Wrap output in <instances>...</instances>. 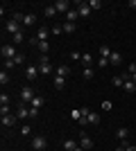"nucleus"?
I'll use <instances>...</instances> for the list:
<instances>
[{"label":"nucleus","mask_w":136,"mask_h":151,"mask_svg":"<svg viewBox=\"0 0 136 151\" xmlns=\"http://www.w3.org/2000/svg\"><path fill=\"white\" fill-rule=\"evenodd\" d=\"M71 59H73V61H79V63H82V54H79V52H71Z\"/></svg>","instance_id":"37"},{"label":"nucleus","mask_w":136,"mask_h":151,"mask_svg":"<svg viewBox=\"0 0 136 151\" xmlns=\"http://www.w3.org/2000/svg\"><path fill=\"white\" fill-rule=\"evenodd\" d=\"M123 88L127 90V93H134V90H136V83L132 81V79H127V81H125V86H123Z\"/></svg>","instance_id":"28"},{"label":"nucleus","mask_w":136,"mask_h":151,"mask_svg":"<svg viewBox=\"0 0 136 151\" xmlns=\"http://www.w3.org/2000/svg\"><path fill=\"white\" fill-rule=\"evenodd\" d=\"M71 117H73L75 122H79L82 117H86V115L82 113V108H73V111H71Z\"/></svg>","instance_id":"20"},{"label":"nucleus","mask_w":136,"mask_h":151,"mask_svg":"<svg viewBox=\"0 0 136 151\" xmlns=\"http://www.w3.org/2000/svg\"><path fill=\"white\" fill-rule=\"evenodd\" d=\"M134 72H136V63H129V77L134 75Z\"/></svg>","instance_id":"43"},{"label":"nucleus","mask_w":136,"mask_h":151,"mask_svg":"<svg viewBox=\"0 0 136 151\" xmlns=\"http://www.w3.org/2000/svg\"><path fill=\"white\" fill-rule=\"evenodd\" d=\"M61 25H64V32H66V34H73V32L77 29V25H75V23H61Z\"/></svg>","instance_id":"27"},{"label":"nucleus","mask_w":136,"mask_h":151,"mask_svg":"<svg viewBox=\"0 0 136 151\" xmlns=\"http://www.w3.org/2000/svg\"><path fill=\"white\" fill-rule=\"evenodd\" d=\"M89 124H100V115L97 113H89Z\"/></svg>","instance_id":"29"},{"label":"nucleus","mask_w":136,"mask_h":151,"mask_svg":"<svg viewBox=\"0 0 136 151\" xmlns=\"http://www.w3.org/2000/svg\"><path fill=\"white\" fill-rule=\"evenodd\" d=\"M0 83H2V86H5V83H9V75H7V70H2V72H0Z\"/></svg>","instance_id":"32"},{"label":"nucleus","mask_w":136,"mask_h":151,"mask_svg":"<svg viewBox=\"0 0 136 151\" xmlns=\"http://www.w3.org/2000/svg\"><path fill=\"white\" fill-rule=\"evenodd\" d=\"M36 14H25L23 16V27H27V25H36Z\"/></svg>","instance_id":"14"},{"label":"nucleus","mask_w":136,"mask_h":151,"mask_svg":"<svg viewBox=\"0 0 136 151\" xmlns=\"http://www.w3.org/2000/svg\"><path fill=\"white\" fill-rule=\"evenodd\" d=\"M109 63L111 65H120V63H123V54H120V52H111V57H109Z\"/></svg>","instance_id":"15"},{"label":"nucleus","mask_w":136,"mask_h":151,"mask_svg":"<svg viewBox=\"0 0 136 151\" xmlns=\"http://www.w3.org/2000/svg\"><path fill=\"white\" fill-rule=\"evenodd\" d=\"M79 147H82L84 151H91L93 147H95V142L91 140V135H89L86 131H82V133H79Z\"/></svg>","instance_id":"2"},{"label":"nucleus","mask_w":136,"mask_h":151,"mask_svg":"<svg viewBox=\"0 0 136 151\" xmlns=\"http://www.w3.org/2000/svg\"><path fill=\"white\" fill-rule=\"evenodd\" d=\"M55 14H57V9H55V5H50V7H45V9H43V16H45V18H52Z\"/></svg>","instance_id":"26"},{"label":"nucleus","mask_w":136,"mask_h":151,"mask_svg":"<svg viewBox=\"0 0 136 151\" xmlns=\"http://www.w3.org/2000/svg\"><path fill=\"white\" fill-rule=\"evenodd\" d=\"M39 65H34V63H30V65H27L25 68V79L27 81H36V79H39Z\"/></svg>","instance_id":"4"},{"label":"nucleus","mask_w":136,"mask_h":151,"mask_svg":"<svg viewBox=\"0 0 136 151\" xmlns=\"http://www.w3.org/2000/svg\"><path fill=\"white\" fill-rule=\"evenodd\" d=\"M0 106H9V95H0Z\"/></svg>","instance_id":"33"},{"label":"nucleus","mask_w":136,"mask_h":151,"mask_svg":"<svg viewBox=\"0 0 136 151\" xmlns=\"http://www.w3.org/2000/svg\"><path fill=\"white\" fill-rule=\"evenodd\" d=\"M132 81H134V83H136V72H134V75H132Z\"/></svg>","instance_id":"47"},{"label":"nucleus","mask_w":136,"mask_h":151,"mask_svg":"<svg viewBox=\"0 0 136 151\" xmlns=\"http://www.w3.org/2000/svg\"><path fill=\"white\" fill-rule=\"evenodd\" d=\"M55 9H57V14H68L71 12V2H68V0H57V2H55Z\"/></svg>","instance_id":"8"},{"label":"nucleus","mask_w":136,"mask_h":151,"mask_svg":"<svg viewBox=\"0 0 136 151\" xmlns=\"http://www.w3.org/2000/svg\"><path fill=\"white\" fill-rule=\"evenodd\" d=\"M129 7H132V9H136V0H129Z\"/></svg>","instance_id":"46"},{"label":"nucleus","mask_w":136,"mask_h":151,"mask_svg":"<svg viewBox=\"0 0 136 151\" xmlns=\"http://www.w3.org/2000/svg\"><path fill=\"white\" fill-rule=\"evenodd\" d=\"M52 29V34H61L64 32V25H55V27H50Z\"/></svg>","instance_id":"38"},{"label":"nucleus","mask_w":136,"mask_h":151,"mask_svg":"<svg viewBox=\"0 0 136 151\" xmlns=\"http://www.w3.org/2000/svg\"><path fill=\"white\" fill-rule=\"evenodd\" d=\"M16 120H18L16 115H0V122H2V126H5V129H12V126L16 124Z\"/></svg>","instance_id":"10"},{"label":"nucleus","mask_w":136,"mask_h":151,"mask_svg":"<svg viewBox=\"0 0 136 151\" xmlns=\"http://www.w3.org/2000/svg\"><path fill=\"white\" fill-rule=\"evenodd\" d=\"M12 61H14V63H23V61H25V57H23V54L18 52V54H16V57H14Z\"/></svg>","instance_id":"40"},{"label":"nucleus","mask_w":136,"mask_h":151,"mask_svg":"<svg viewBox=\"0 0 136 151\" xmlns=\"http://www.w3.org/2000/svg\"><path fill=\"white\" fill-rule=\"evenodd\" d=\"M82 65H84V68H91V65H93V57H91V54H82Z\"/></svg>","instance_id":"24"},{"label":"nucleus","mask_w":136,"mask_h":151,"mask_svg":"<svg viewBox=\"0 0 136 151\" xmlns=\"http://www.w3.org/2000/svg\"><path fill=\"white\" fill-rule=\"evenodd\" d=\"M0 115H12V111H9V106H0Z\"/></svg>","instance_id":"41"},{"label":"nucleus","mask_w":136,"mask_h":151,"mask_svg":"<svg viewBox=\"0 0 136 151\" xmlns=\"http://www.w3.org/2000/svg\"><path fill=\"white\" fill-rule=\"evenodd\" d=\"M77 149H79V142H77V140H71V138L64 140V151H77Z\"/></svg>","instance_id":"13"},{"label":"nucleus","mask_w":136,"mask_h":151,"mask_svg":"<svg viewBox=\"0 0 136 151\" xmlns=\"http://www.w3.org/2000/svg\"><path fill=\"white\" fill-rule=\"evenodd\" d=\"M32 99H34L32 86H23V88H20V101H23V104H30Z\"/></svg>","instance_id":"5"},{"label":"nucleus","mask_w":136,"mask_h":151,"mask_svg":"<svg viewBox=\"0 0 136 151\" xmlns=\"http://www.w3.org/2000/svg\"><path fill=\"white\" fill-rule=\"evenodd\" d=\"M41 106H43V97H34V99L30 101V108H36V111H39Z\"/></svg>","instance_id":"22"},{"label":"nucleus","mask_w":136,"mask_h":151,"mask_svg":"<svg viewBox=\"0 0 136 151\" xmlns=\"http://www.w3.org/2000/svg\"><path fill=\"white\" fill-rule=\"evenodd\" d=\"M36 47H39L41 54H48V50H50V43H48V41H39V45H36Z\"/></svg>","instance_id":"23"},{"label":"nucleus","mask_w":136,"mask_h":151,"mask_svg":"<svg viewBox=\"0 0 136 151\" xmlns=\"http://www.w3.org/2000/svg\"><path fill=\"white\" fill-rule=\"evenodd\" d=\"M125 81H127V77H123V75H118V77H113V79H111V83H113V86H125Z\"/></svg>","instance_id":"25"},{"label":"nucleus","mask_w":136,"mask_h":151,"mask_svg":"<svg viewBox=\"0 0 136 151\" xmlns=\"http://www.w3.org/2000/svg\"><path fill=\"white\" fill-rule=\"evenodd\" d=\"M64 86H66V77L55 75V88H57V90H64Z\"/></svg>","instance_id":"19"},{"label":"nucleus","mask_w":136,"mask_h":151,"mask_svg":"<svg viewBox=\"0 0 136 151\" xmlns=\"http://www.w3.org/2000/svg\"><path fill=\"white\" fill-rule=\"evenodd\" d=\"M111 52H113V50H111V47H109V45H100V57H104V59H109L111 57Z\"/></svg>","instance_id":"21"},{"label":"nucleus","mask_w":136,"mask_h":151,"mask_svg":"<svg viewBox=\"0 0 136 151\" xmlns=\"http://www.w3.org/2000/svg\"><path fill=\"white\" fill-rule=\"evenodd\" d=\"M20 133H23V138H25V135H30V133H32V126H30V124H23Z\"/></svg>","instance_id":"35"},{"label":"nucleus","mask_w":136,"mask_h":151,"mask_svg":"<svg viewBox=\"0 0 136 151\" xmlns=\"http://www.w3.org/2000/svg\"><path fill=\"white\" fill-rule=\"evenodd\" d=\"M50 34H52V29H50V27L41 25V29L36 32V38H39V41H48V36H50Z\"/></svg>","instance_id":"12"},{"label":"nucleus","mask_w":136,"mask_h":151,"mask_svg":"<svg viewBox=\"0 0 136 151\" xmlns=\"http://www.w3.org/2000/svg\"><path fill=\"white\" fill-rule=\"evenodd\" d=\"M5 32H9V34H12V36H14V34H18V32H23V23H18V20H7V23H5Z\"/></svg>","instance_id":"3"},{"label":"nucleus","mask_w":136,"mask_h":151,"mask_svg":"<svg viewBox=\"0 0 136 151\" xmlns=\"http://www.w3.org/2000/svg\"><path fill=\"white\" fill-rule=\"evenodd\" d=\"M113 151H125V145H118V147H116Z\"/></svg>","instance_id":"45"},{"label":"nucleus","mask_w":136,"mask_h":151,"mask_svg":"<svg viewBox=\"0 0 136 151\" xmlns=\"http://www.w3.org/2000/svg\"><path fill=\"white\" fill-rule=\"evenodd\" d=\"M16 117H18V120H27V117H30V106H27V104H23V101H20L18 111H16Z\"/></svg>","instance_id":"11"},{"label":"nucleus","mask_w":136,"mask_h":151,"mask_svg":"<svg viewBox=\"0 0 136 151\" xmlns=\"http://www.w3.org/2000/svg\"><path fill=\"white\" fill-rule=\"evenodd\" d=\"M12 41H14V43H23V32L14 34V36H12Z\"/></svg>","instance_id":"36"},{"label":"nucleus","mask_w":136,"mask_h":151,"mask_svg":"<svg viewBox=\"0 0 136 151\" xmlns=\"http://www.w3.org/2000/svg\"><path fill=\"white\" fill-rule=\"evenodd\" d=\"M36 65H39V72L43 77H48L52 72V61H50V57H48V54H41V59H39V63H36Z\"/></svg>","instance_id":"1"},{"label":"nucleus","mask_w":136,"mask_h":151,"mask_svg":"<svg viewBox=\"0 0 136 151\" xmlns=\"http://www.w3.org/2000/svg\"><path fill=\"white\" fill-rule=\"evenodd\" d=\"M102 111H111V101H102Z\"/></svg>","instance_id":"42"},{"label":"nucleus","mask_w":136,"mask_h":151,"mask_svg":"<svg viewBox=\"0 0 136 151\" xmlns=\"http://www.w3.org/2000/svg\"><path fill=\"white\" fill-rule=\"evenodd\" d=\"M97 68H107V65H109V59H104V57H97Z\"/></svg>","instance_id":"30"},{"label":"nucleus","mask_w":136,"mask_h":151,"mask_svg":"<svg viewBox=\"0 0 136 151\" xmlns=\"http://www.w3.org/2000/svg\"><path fill=\"white\" fill-rule=\"evenodd\" d=\"M77 12H79V16H82V18H86V16H91V12H93V9L89 7V2L79 0V2H77Z\"/></svg>","instance_id":"9"},{"label":"nucleus","mask_w":136,"mask_h":151,"mask_svg":"<svg viewBox=\"0 0 136 151\" xmlns=\"http://www.w3.org/2000/svg\"><path fill=\"white\" fill-rule=\"evenodd\" d=\"M125 151H136V147L134 145H127V147H125Z\"/></svg>","instance_id":"44"},{"label":"nucleus","mask_w":136,"mask_h":151,"mask_svg":"<svg viewBox=\"0 0 136 151\" xmlns=\"http://www.w3.org/2000/svg\"><path fill=\"white\" fill-rule=\"evenodd\" d=\"M77 18H79V12H77V9H71V12L66 14V23H75Z\"/></svg>","instance_id":"17"},{"label":"nucleus","mask_w":136,"mask_h":151,"mask_svg":"<svg viewBox=\"0 0 136 151\" xmlns=\"http://www.w3.org/2000/svg\"><path fill=\"white\" fill-rule=\"evenodd\" d=\"M89 7L91 9H100V7H102V0H89Z\"/></svg>","instance_id":"31"},{"label":"nucleus","mask_w":136,"mask_h":151,"mask_svg":"<svg viewBox=\"0 0 136 151\" xmlns=\"http://www.w3.org/2000/svg\"><path fill=\"white\" fill-rule=\"evenodd\" d=\"M93 77H95L93 68H84V79H93Z\"/></svg>","instance_id":"34"},{"label":"nucleus","mask_w":136,"mask_h":151,"mask_svg":"<svg viewBox=\"0 0 136 151\" xmlns=\"http://www.w3.org/2000/svg\"><path fill=\"white\" fill-rule=\"evenodd\" d=\"M55 75H59V77H68V75H71V65L61 63V65L57 68V72H55Z\"/></svg>","instance_id":"16"},{"label":"nucleus","mask_w":136,"mask_h":151,"mask_svg":"<svg viewBox=\"0 0 136 151\" xmlns=\"http://www.w3.org/2000/svg\"><path fill=\"white\" fill-rule=\"evenodd\" d=\"M127 135H129V129H127V126H120V129L116 131V138L118 140H127Z\"/></svg>","instance_id":"18"},{"label":"nucleus","mask_w":136,"mask_h":151,"mask_svg":"<svg viewBox=\"0 0 136 151\" xmlns=\"http://www.w3.org/2000/svg\"><path fill=\"white\" fill-rule=\"evenodd\" d=\"M2 63H5V68H2V70H9V68H14V65H16L12 59H7V61H2Z\"/></svg>","instance_id":"39"},{"label":"nucleus","mask_w":136,"mask_h":151,"mask_svg":"<svg viewBox=\"0 0 136 151\" xmlns=\"http://www.w3.org/2000/svg\"><path fill=\"white\" fill-rule=\"evenodd\" d=\"M0 54H2V59H14L16 57V54H18V52H16V47H14L12 43H7V45H2V50H0Z\"/></svg>","instance_id":"7"},{"label":"nucleus","mask_w":136,"mask_h":151,"mask_svg":"<svg viewBox=\"0 0 136 151\" xmlns=\"http://www.w3.org/2000/svg\"><path fill=\"white\" fill-rule=\"evenodd\" d=\"M45 147H48V140H45L43 135H34L32 138V149L34 151H43Z\"/></svg>","instance_id":"6"}]
</instances>
